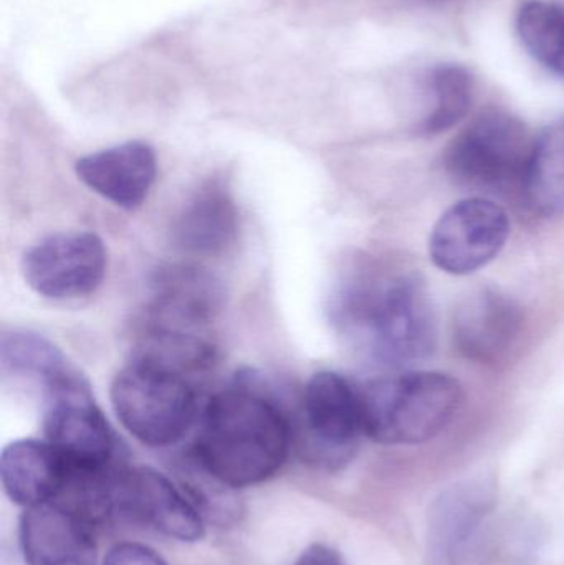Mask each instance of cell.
<instances>
[{
	"instance_id": "6da1fadb",
	"label": "cell",
	"mask_w": 564,
	"mask_h": 565,
	"mask_svg": "<svg viewBox=\"0 0 564 565\" xmlns=\"http://www.w3.org/2000/svg\"><path fill=\"white\" fill-rule=\"evenodd\" d=\"M294 424L284 404L257 372L235 375L202 411L194 460L199 470L227 490L254 487L274 477L290 454Z\"/></svg>"
},
{
	"instance_id": "7a4b0ae2",
	"label": "cell",
	"mask_w": 564,
	"mask_h": 565,
	"mask_svg": "<svg viewBox=\"0 0 564 565\" xmlns=\"http://www.w3.org/2000/svg\"><path fill=\"white\" fill-rule=\"evenodd\" d=\"M331 316L364 354L386 367H409L436 349V309L416 274L357 275L338 289Z\"/></svg>"
},
{
	"instance_id": "3957f363",
	"label": "cell",
	"mask_w": 564,
	"mask_h": 565,
	"mask_svg": "<svg viewBox=\"0 0 564 565\" xmlns=\"http://www.w3.org/2000/svg\"><path fill=\"white\" fill-rule=\"evenodd\" d=\"M364 435L383 445L433 440L462 407L464 391L444 372L404 371L360 388Z\"/></svg>"
},
{
	"instance_id": "277c9868",
	"label": "cell",
	"mask_w": 564,
	"mask_h": 565,
	"mask_svg": "<svg viewBox=\"0 0 564 565\" xmlns=\"http://www.w3.org/2000/svg\"><path fill=\"white\" fill-rule=\"evenodd\" d=\"M109 395L123 427L148 447L175 444L198 417L194 379L138 352L115 375Z\"/></svg>"
},
{
	"instance_id": "5b68a950",
	"label": "cell",
	"mask_w": 564,
	"mask_h": 565,
	"mask_svg": "<svg viewBox=\"0 0 564 565\" xmlns=\"http://www.w3.org/2000/svg\"><path fill=\"white\" fill-rule=\"evenodd\" d=\"M294 441L308 463L337 470L350 463L364 435L360 388L337 372L311 375L300 398Z\"/></svg>"
},
{
	"instance_id": "8992f818",
	"label": "cell",
	"mask_w": 564,
	"mask_h": 565,
	"mask_svg": "<svg viewBox=\"0 0 564 565\" xmlns=\"http://www.w3.org/2000/svg\"><path fill=\"white\" fill-rule=\"evenodd\" d=\"M535 139L506 111L482 113L446 151V168L460 184L479 189L522 185Z\"/></svg>"
},
{
	"instance_id": "52a82bcc",
	"label": "cell",
	"mask_w": 564,
	"mask_h": 565,
	"mask_svg": "<svg viewBox=\"0 0 564 565\" xmlns=\"http://www.w3.org/2000/svg\"><path fill=\"white\" fill-rule=\"evenodd\" d=\"M46 441L78 470L111 467L115 435L96 405L88 381L68 365L42 385Z\"/></svg>"
},
{
	"instance_id": "ba28073f",
	"label": "cell",
	"mask_w": 564,
	"mask_h": 565,
	"mask_svg": "<svg viewBox=\"0 0 564 565\" xmlns=\"http://www.w3.org/2000/svg\"><path fill=\"white\" fill-rule=\"evenodd\" d=\"M108 252L93 232H60L32 245L22 258L26 286L42 298L72 301L102 286Z\"/></svg>"
},
{
	"instance_id": "9c48e42d",
	"label": "cell",
	"mask_w": 564,
	"mask_h": 565,
	"mask_svg": "<svg viewBox=\"0 0 564 565\" xmlns=\"http://www.w3.org/2000/svg\"><path fill=\"white\" fill-rule=\"evenodd\" d=\"M509 237L506 209L486 198L464 199L434 225L429 254L439 270L466 277L496 260Z\"/></svg>"
},
{
	"instance_id": "30bf717a",
	"label": "cell",
	"mask_w": 564,
	"mask_h": 565,
	"mask_svg": "<svg viewBox=\"0 0 564 565\" xmlns=\"http://www.w3.org/2000/svg\"><path fill=\"white\" fill-rule=\"evenodd\" d=\"M222 301L224 289L211 271L194 265H166L152 277L142 326L207 334Z\"/></svg>"
},
{
	"instance_id": "8fae6325",
	"label": "cell",
	"mask_w": 564,
	"mask_h": 565,
	"mask_svg": "<svg viewBox=\"0 0 564 565\" xmlns=\"http://www.w3.org/2000/svg\"><path fill=\"white\" fill-rule=\"evenodd\" d=\"M118 510L182 543L204 537V521L198 508L169 478L148 467L119 470Z\"/></svg>"
},
{
	"instance_id": "7c38bea8",
	"label": "cell",
	"mask_w": 564,
	"mask_h": 565,
	"mask_svg": "<svg viewBox=\"0 0 564 565\" xmlns=\"http://www.w3.org/2000/svg\"><path fill=\"white\" fill-rule=\"evenodd\" d=\"M79 181L106 201L135 211L148 198L156 175L155 149L142 141H128L83 156L76 161Z\"/></svg>"
},
{
	"instance_id": "4fadbf2b",
	"label": "cell",
	"mask_w": 564,
	"mask_h": 565,
	"mask_svg": "<svg viewBox=\"0 0 564 565\" xmlns=\"http://www.w3.org/2000/svg\"><path fill=\"white\" fill-rule=\"evenodd\" d=\"M522 328L519 302L497 289L483 288L460 302L454 318V341L467 359L489 364L507 354Z\"/></svg>"
},
{
	"instance_id": "5bb4252c",
	"label": "cell",
	"mask_w": 564,
	"mask_h": 565,
	"mask_svg": "<svg viewBox=\"0 0 564 565\" xmlns=\"http://www.w3.org/2000/svg\"><path fill=\"white\" fill-rule=\"evenodd\" d=\"M20 547L29 565H96L92 524L56 503L29 508L20 518Z\"/></svg>"
},
{
	"instance_id": "9a60e30c",
	"label": "cell",
	"mask_w": 564,
	"mask_h": 565,
	"mask_svg": "<svg viewBox=\"0 0 564 565\" xmlns=\"http://www.w3.org/2000/svg\"><path fill=\"white\" fill-rule=\"evenodd\" d=\"M492 507V488L482 481H464L444 491L429 514L430 564L459 565Z\"/></svg>"
},
{
	"instance_id": "2e32d148",
	"label": "cell",
	"mask_w": 564,
	"mask_h": 565,
	"mask_svg": "<svg viewBox=\"0 0 564 565\" xmlns=\"http://www.w3.org/2000/svg\"><path fill=\"white\" fill-rule=\"evenodd\" d=\"M68 473V461L46 440H15L0 455L3 491L12 503L25 510L56 501Z\"/></svg>"
},
{
	"instance_id": "e0dca14e",
	"label": "cell",
	"mask_w": 564,
	"mask_h": 565,
	"mask_svg": "<svg viewBox=\"0 0 564 565\" xmlns=\"http://www.w3.org/2000/svg\"><path fill=\"white\" fill-rule=\"evenodd\" d=\"M238 234V211L224 182L209 181L182 209L174 225V238L189 254L219 255L227 250Z\"/></svg>"
},
{
	"instance_id": "ac0fdd59",
	"label": "cell",
	"mask_w": 564,
	"mask_h": 565,
	"mask_svg": "<svg viewBox=\"0 0 564 565\" xmlns=\"http://www.w3.org/2000/svg\"><path fill=\"white\" fill-rule=\"evenodd\" d=\"M520 189L533 214H564V125L552 126L535 139Z\"/></svg>"
},
{
	"instance_id": "d6986e66",
	"label": "cell",
	"mask_w": 564,
	"mask_h": 565,
	"mask_svg": "<svg viewBox=\"0 0 564 565\" xmlns=\"http://www.w3.org/2000/svg\"><path fill=\"white\" fill-rule=\"evenodd\" d=\"M517 29L530 55L564 78V9L543 0H530L520 9Z\"/></svg>"
},
{
	"instance_id": "ffe728a7",
	"label": "cell",
	"mask_w": 564,
	"mask_h": 565,
	"mask_svg": "<svg viewBox=\"0 0 564 565\" xmlns=\"http://www.w3.org/2000/svg\"><path fill=\"white\" fill-rule=\"evenodd\" d=\"M434 108L424 118L421 132L437 136L459 125L472 108L473 76L466 66L443 63L430 73Z\"/></svg>"
},
{
	"instance_id": "44dd1931",
	"label": "cell",
	"mask_w": 564,
	"mask_h": 565,
	"mask_svg": "<svg viewBox=\"0 0 564 565\" xmlns=\"http://www.w3.org/2000/svg\"><path fill=\"white\" fill-rule=\"evenodd\" d=\"M0 364L6 375L33 379L40 385L68 367L63 352L43 335L30 331L3 332Z\"/></svg>"
},
{
	"instance_id": "7402d4cb",
	"label": "cell",
	"mask_w": 564,
	"mask_h": 565,
	"mask_svg": "<svg viewBox=\"0 0 564 565\" xmlns=\"http://www.w3.org/2000/svg\"><path fill=\"white\" fill-rule=\"evenodd\" d=\"M103 565H168L156 551L136 543H123L106 554Z\"/></svg>"
},
{
	"instance_id": "603a6c76",
	"label": "cell",
	"mask_w": 564,
	"mask_h": 565,
	"mask_svg": "<svg viewBox=\"0 0 564 565\" xmlns=\"http://www.w3.org/2000/svg\"><path fill=\"white\" fill-rule=\"evenodd\" d=\"M295 565H347L343 556L327 544H311Z\"/></svg>"
},
{
	"instance_id": "cb8c5ba5",
	"label": "cell",
	"mask_w": 564,
	"mask_h": 565,
	"mask_svg": "<svg viewBox=\"0 0 564 565\" xmlns=\"http://www.w3.org/2000/svg\"><path fill=\"white\" fill-rule=\"evenodd\" d=\"M437 2H444V0H437Z\"/></svg>"
}]
</instances>
